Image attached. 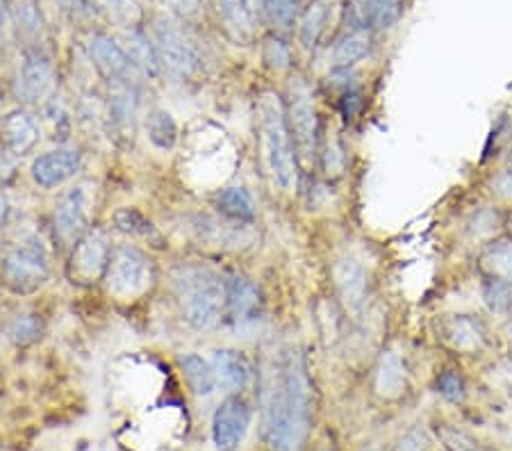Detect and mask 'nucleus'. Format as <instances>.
Masks as SVG:
<instances>
[{"label":"nucleus","instance_id":"c756f323","mask_svg":"<svg viewBox=\"0 0 512 451\" xmlns=\"http://www.w3.org/2000/svg\"><path fill=\"white\" fill-rule=\"evenodd\" d=\"M146 135L155 149L171 151L178 142V123L171 112L164 108H153L146 114Z\"/></svg>","mask_w":512,"mask_h":451},{"label":"nucleus","instance_id":"f704fd0d","mask_svg":"<svg viewBox=\"0 0 512 451\" xmlns=\"http://www.w3.org/2000/svg\"><path fill=\"white\" fill-rule=\"evenodd\" d=\"M481 294H483V301L490 313H494V315L512 313V283L499 281V278L483 276Z\"/></svg>","mask_w":512,"mask_h":451},{"label":"nucleus","instance_id":"cd10ccee","mask_svg":"<svg viewBox=\"0 0 512 451\" xmlns=\"http://www.w3.org/2000/svg\"><path fill=\"white\" fill-rule=\"evenodd\" d=\"M317 160L321 164L326 178H340L346 169V149L340 133L335 128L321 126L319 133V146H317Z\"/></svg>","mask_w":512,"mask_h":451},{"label":"nucleus","instance_id":"79ce46f5","mask_svg":"<svg viewBox=\"0 0 512 451\" xmlns=\"http://www.w3.org/2000/svg\"><path fill=\"white\" fill-rule=\"evenodd\" d=\"M164 3L180 16H194L201 7V0H164Z\"/></svg>","mask_w":512,"mask_h":451},{"label":"nucleus","instance_id":"2eb2a0df","mask_svg":"<svg viewBox=\"0 0 512 451\" xmlns=\"http://www.w3.org/2000/svg\"><path fill=\"white\" fill-rule=\"evenodd\" d=\"M107 123L114 133L128 137L135 133L139 114V82H107Z\"/></svg>","mask_w":512,"mask_h":451},{"label":"nucleus","instance_id":"39448f33","mask_svg":"<svg viewBox=\"0 0 512 451\" xmlns=\"http://www.w3.org/2000/svg\"><path fill=\"white\" fill-rule=\"evenodd\" d=\"M105 283L112 297L121 301H135L151 290L155 281L153 260L135 244H119L112 249L107 262Z\"/></svg>","mask_w":512,"mask_h":451},{"label":"nucleus","instance_id":"7ed1b4c3","mask_svg":"<svg viewBox=\"0 0 512 451\" xmlns=\"http://www.w3.org/2000/svg\"><path fill=\"white\" fill-rule=\"evenodd\" d=\"M173 294L185 324L198 333L217 328L226 313V281L208 265L185 262L171 272Z\"/></svg>","mask_w":512,"mask_h":451},{"label":"nucleus","instance_id":"a878e982","mask_svg":"<svg viewBox=\"0 0 512 451\" xmlns=\"http://www.w3.org/2000/svg\"><path fill=\"white\" fill-rule=\"evenodd\" d=\"M483 276L512 283V235H501L483 246L478 256Z\"/></svg>","mask_w":512,"mask_h":451},{"label":"nucleus","instance_id":"412c9836","mask_svg":"<svg viewBox=\"0 0 512 451\" xmlns=\"http://www.w3.org/2000/svg\"><path fill=\"white\" fill-rule=\"evenodd\" d=\"M119 44L123 46V51L128 53V57L135 64V69L142 73L144 78H160L162 76V62L158 55V48H155V41L146 35L144 30L139 28H123Z\"/></svg>","mask_w":512,"mask_h":451},{"label":"nucleus","instance_id":"9d476101","mask_svg":"<svg viewBox=\"0 0 512 451\" xmlns=\"http://www.w3.org/2000/svg\"><path fill=\"white\" fill-rule=\"evenodd\" d=\"M333 281L337 290V299L346 313L358 317L367 306L371 272L365 258L355 251H346L333 265Z\"/></svg>","mask_w":512,"mask_h":451},{"label":"nucleus","instance_id":"58836bf2","mask_svg":"<svg viewBox=\"0 0 512 451\" xmlns=\"http://www.w3.org/2000/svg\"><path fill=\"white\" fill-rule=\"evenodd\" d=\"M490 190L501 201H512V155L510 160L492 176Z\"/></svg>","mask_w":512,"mask_h":451},{"label":"nucleus","instance_id":"6ab92c4d","mask_svg":"<svg viewBox=\"0 0 512 451\" xmlns=\"http://www.w3.org/2000/svg\"><path fill=\"white\" fill-rule=\"evenodd\" d=\"M212 369L217 376V385L230 395H239L253 379V367L242 351L217 349L212 351Z\"/></svg>","mask_w":512,"mask_h":451},{"label":"nucleus","instance_id":"4468645a","mask_svg":"<svg viewBox=\"0 0 512 451\" xmlns=\"http://www.w3.org/2000/svg\"><path fill=\"white\" fill-rule=\"evenodd\" d=\"M87 51L94 67L107 82H139V78H142V73L135 69V64H132L117 39L98 32V35L89 37Z\"/></svg>","mask_w":512,"mask_h":451},{"label":"nucleus","instance_id":"6e6552de","mask_svg":"<svg viewBox=\"0 0 512 451\" xmlns=\"http://www.w3.org/2000/svg\"><path fill=\"white\" fill-rule=\"evenodd\" d=\"M153 41L155 48H158L162 69L169 71L171 76L189 80L194 78L196 73H201L203 60L201 53H198L196 41L189 37L176 21L167 19V16H160L153 28Z\"/></svg>","mask_w":512,"mask_h":451},{"label":"nucleus","instance_id":"ea45409f","mask_svg":"<svg viewBox=\"0 0 512 451\" xmlns=\"http://www.w3.org/2000/svg\"><path fill=\"white\" fill-rule=\"evenodd\" d=\"M10 30H12V12L7 10L5 0H0V48H5L7 41H10Z\"/></svg>","mask_w":512,"mask_h":451},{"label":"nucleus","instance_id":"a18cd8bd","mask_svg":"<svg viewBox=\"0 0 512 451\" xmlns=\"http://www.w3.org/2000/svg\"><path fill=\"white\" fill-rule=\"evenodd\" d=\"M3 212H5V203L0 201V217H3Z\"/></svg>","mask_w":512,"mask_h":451},{"label":"nucleus","instance_id":"4c0bfd02","mask_svg":"<svg viewBox=\"0 0 512 451\" xmlns=\"http://www.w3.org/2000/svg\"><path fill=\"white\" fill-rule=\"evenodd\" d=\"M264 62L267 67L276 71H285L292 67V48L287 46V41L280 37H267L264 39Z\"/></svg>","mask_w":512,"mask_h":451},{"label":"nucleus","instance_id":"c03bdc74","mask_svg":"<svg viewBox=\"0 0 512 451\" xmlns=\"http://www.w3.org/2000/svg\"><path fill=\"white\" fill-rule=\"evenodd\" d=\"M503 226H508V231L512 233V210L506 215V219H503Z\"/></svg>","mask_w":512,"mask_h":451},{"label":"nucleus","instance_id":"0eeeda50","mask_svg":"<svg viewBox=\"0 0 512 451\" xmlns=\"http://www.w3.org/2000/svg\"><path fill=\"white\" fill-rule=\"evenodd\" d=\"M96 208V185L92 180H80L60 194L53 210L55 237L62 246L76 244L82 235L92 231Z\"/></svg>","mask_w":512,"mask_h":451},{"label":"nucleus","instance_id":"72a5a7b5","mask_svg":"<svg viewBox=\"0 0 512 451\" xmlns=\"http://www.w3.org/2000/svg\"><path fill=\"white\" fill-rule=\"evenodd\" d=\"M12 21L28 39H41L44 35V19L37 0H12Z\"/></svg>","mask_w":512,"mask_h":451},{"label":"nucleus","instance_id":"5701e85b","mask_svg":"<svg viewBox=\"0 0 512 451\" xmlns=\"http://www.w3.org/2000/svg\"><path fill=\"white\" fill-rule=\"evenodd\" d=\"M335 14H337V0H312L301 14L299 44L303 48H308V51H312V48L321 41V37L326 35L330 23L335 21Z\"/></svg>","mask_w":512,"mask_h":451},{"label":"nucleus","instance_id":"b1692460","mask_svg":"<svg viewBox=\"0 0 512 451\" xmlns=\"http://www.w3.org/2000/svg\"><path fill=\"white\" fill-rule=\"evenodd\" d=\"M214 208H217L228 221H235V224L244 226L253 224L255 217H258L253 196L242 185L224 187V190L214 196Z\"/></svg>","mask_w":512,"mask_h":451},{"label":"nucleus","instance_id":"49530a36","mask_svg":"<svg viewBox=\"0 0 512 451\" xmlns=\"http://www.w3.org/2000/svg\"><path fill=\"white\" fill-rule=\"evenodd\" d=\"M474 451H492V449H478V447H476Z\"/></svg>","mask_w":512,"mask_h":451},{"label":"nucleus","instance_id":"f3484780","mask_svg":"<svg viewBox=\"0 0 512 451\" xmlns=\"http://www.w3.org/2000/svg\"><path fill=\"white\" fill-rule=\"evenodd\" d=\"M82 167V158L78 151L73 149H55L48 153H41L39 158L32 162V180L44 190H55V187H62L64 183H69L71 178H76V174Z\"/></svg>","mask_w":512,"mask_h":451},{"label":"nucleus","instance_id":"e433bc0d","mask_svg":"<svg viewBox=\"0 0 512 451\" xmlns=\"http://www.w3.org/2000/svg\"><path fill=\"white\" fill-rule=\"evenodd\" d=\"M435 390L437 395L451 401V404H458V401H462L467 395L465 379H462V374L456 372V369H444V372L437 376Z\"/></svg>","mask_w":512,"mask_h":451},{"label":"nucleus","instance_id":"a211bd4d","mask_svg":"<svg viewBox=\"0 0 512 451\" xmlns=\"http://www.w3.org/2000/svg\"><path fill=\"white\" fill-rule=\"evenodd\" d=\"M41 128L37 119L26 110H10L0 119V142L5 144V151H10L16 158L32 153L39 146Z\"/></svg>","mask_w":512,"mask_h":451},{"label":"nucleus","instance_id":"ddd939ff","mask_svg":"<svg viewBox=\"0 0 512 451\" xmlns=\"http://www.w3.org/2000/svg\"><path fill=\"white\" fill-rule=\"evenodd\" d=\"M437 340L458 354H478L487 344V326L474 315H442L435 322Z\"/></svg>","mask_w":512,"mask_h":451},{"label":"nucleus","instance_id":"f03ea898","mask_svg":"<svg viewBox=\"0 0 512 451\" xmlns=\"http://www.w3.org/2000/svg\"><path fill=\"white\" fill-rule=\"evenodd\" d=\"M255 121L264 176L276 192L292 194L299 187L301 162L289 133L285 103L274 92H262L255 103Z\"/></svg>","mask_w":512,"mask_h":451},{"label":"nucleus","instance_id":"c85d7f7f","mask_svg":"<svg viewBox=\"0 0 512 451\" xmlns=\"http://www.w3.org/2000/svg\"><path fill=\"white\" fill-rule=\"evenodd\" d=\"M180 369H183L189 390H192L196 397H210L212 392L219 388L212 363L210 360H205L203 356L198 354L180 356Z\"/></svg>","mask_w":512,"mask_h":451},{"label":"nucleus","instance_id":"4be33fe9","mask_svg":"<svg viewBox=\"0 0 512 451\" xmlns=\"http://www.w3.org/2000/svg\"><path fill=\"white\" fill-rule=\"evenodd\" d=\"M376 392L385 399H394L399 397L403 390H406L408 383V367H406V358L401 356L399 349H385L383 356L378 358L376 365Z\"/></svg>","mask_w":512,"mask_h":451},{"label":"nucleus","instance_id":"c9c22d12","mask_svg":"<svg viewBox=\"0 0 512 451\" xmlns=\"http://www.w3.org/2000/svg\"><path fill=\"white\" fill-rule=\"evenodd\" d=\"M41 333H44V322H41V317L37 313L16 315L10 326H7V338L14 344H19V347H26V344L39 340Z\"/></svg>","mask_w":512,"mask_h":451},{"label":"nucleus","instance_id":"393cba45","mask_svg":"<svg viewBox=\"0 0 512 451\" xmlns=\"http://www.w3.org/2000/svg\"><path fill=\"white\" fill-rule=\"evenodd\" d=\"M371 32L367 26H355L351 28L346 35L337 39V44L333 46V67L335 69H349L353 64H358L365 60V57L371 53Z\"/></svg>","mask_w":512,"mask_h":451},{"label":"nucleus","instance_id":"9b49d317","mask_svg":"<svg viewBox=\"0 0 512 451\" xmlns=\"http://www.w3.org/2000/svg\"><path fill=\"white\" fill-rule=\"evenodd\" d=\"M253 420V410L242 395H230L221 401L212 417V440L219 451H237Z\"/></svg>","mask_w":512,"mask_h":451},{"label":"nucleus","instance_id":"1a4fd4ad","mask_svg":"<svg viewBox=\"0 0 512 451\" xmlns=\"http://www.w3.org/2000/svg\"><path fill=\"white\" fill-rule=\"evenodd\" d=\"M57 73L41 48H28L21 55L19 71H16V94L30 105H46L55 98Z\"/></svg>","mask_w":512,"mask_h":451},{"label":"nucleus","instance_id":"a19ab883","mask_svg":"<svg viewBox=\"0 0 512 451\" xmlns=\"http://www.w3.org/2000/svg\"><path fill=\"white\" fill-rule=\"evenodd\" d=\"M396 451H426L424 438H421L419 431H410L401 438L399 445H396Z\"/></svg>","mask_w":512,"mask_h":451},{"label":"nucleus","instance_id":"bb28decb","mask_svg":"<svg viewBox=\"0 0 512 451\" xmlns=\"http://www.w3.org/2000/svg\"><path fill=\"white\" fill-rule=\"evenodd\" d=\"M114 228H117L119 233L123 235H130V237H137V240H144L153 246H162L164 240L158 231V226L153 224L151 219H148L142 210L137 208H119L114 212Z\"/></svg>","mask_w":512,"mask_h":451},{"label":"nucleus","instance_id":"7c9ffc66","mask_svg":"<svg viewBox=\"0 0 512 451\" xmlns=\"http://www.w3.org/2000/svg\"><path fill=\"white\" fill-rule=\"evenodd\" d=\"M358 3L360 23L367 28H392L401 14L399 0H355Z\"/></svg>","mask_w":512,"mask_h":451},{"label":"nucleus","instance_id":"473e14b6","mask_svg":"<svg viewBox=\"0 0 512 451\" xmlns=\"http://www.w3.org/2000/svg\"><path fill=\"white\" fill-rule=\"evenodd\" d=\"M303 0H262L264 19L274 30H289L301 16Z\"/></svg>","mask_w":512,"mask_h":451},{"label":"nucleus","instance_id":"423d86ee","mask_svg":"<svg viewBox=\"0 0 512 451\" xmlns=\"http://www.w3.org/2000/svg\"><path fill=\"white\" fill-rule=\"evenodd\" d=\"M285 114L289 123V133H292V139L296 144V153H299L301 167H308V164L317 160L321 121L315 94H312L310 85L303 78H294L289 82Z\"/></svg>","mask_w":512,"mask_h":451},{"label":"nucleus","instance_id":"f257e3e1","mask_svg":"<svg viewBox=\"0 0 512 451\" xmlns=\"http://www.w3.org/2000/svg\"><path fill=\"white\" fill-rule=\"evenodd\" d=\"M312 429V381L296 347L278 351L262 390V436L269 451H301Z\"/></svg>","mask_w":512,"mask_h":451},{"label":"nucleus","instance_id":"dca6fc26","mask_svg":"<svg viewBox=\"0 0 512 451\" xmlns=\"http://www.w3.org/2000/svg\"><path fill=\"white\" fill-rule=\"evenodd\" d=\"M262 292L251 278L233 276L226 281V315L233 326L255 324L262 315Z\"/></svg>","mask_w":512,"mask_h":451},{"label":"nucleus","instance_id":"20e7f679","mask_svg":"<svg viewBox=\"0 0 512 451\" xmlns=\"http://www.w3.org/2000/svg\"><path fill=\"white\" fill-rule=\"evenodd\" d=\"M51 278V256L39 237L12 246L0 260V283L16 294H32L41 290Z\"/></svg>","mask_w":512,"mask_h":451},{"label":"nucleus","instance_id":"f8f14e48","mask_svg":"<svg viewBox=\"0 0 512 451\" xmlns=\"http://www.w3.org/2000/svg\"><path fill=\"white\" fill-rule=\"evenodd\" d=\"M110 242L103 231H89L73 244L71 251V278L78 283H92L105 276L110 262Z\"/></svg>","mask_w":512,"mask_h":451},{"label":"nucleus","instance_id":"2f4dec72","mask_svg":"<svg viewBox=\"0 0 512 451\" xmlns=\"http://www.w3.org/2000/svg\"><path fill=\"white\" fill-rule=\"evenodd\" d=\"M94 3L119 28H137L144 16L142 0H94Z\"/></svg>","mask_w":512,"mask_h":451},{"label":"nucleus","instance_id":"37998d69","mask_svg":"<svg viewBox=\"0 0 512 451\" xmlns=\"http://www.w3.org/2000/svg\"><path fill=\"white\" fill-rule=\"evenodd\" d=\"M16 171V155L10 151H0V183H7Z\"/></svg>","mask_w":512,"mask_h":451},{"label":"nucleus","instance_id":"aec40b11","mask_svg":"<svg viewBox=\"0 0 512 451\" xmlns=\"http://www.w3.org/2000/svg\"><path fill=\"white\" fill-rule=\"evenodd\" d=\"M219 26L235 44L249 46L255 35V19L249 0H212Z\"/></svg>","mask_w":512,"mask_h":451}]
</instances>
